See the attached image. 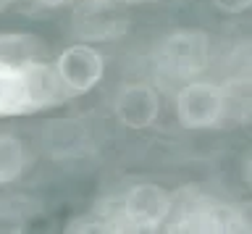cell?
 Instances as JSON below:
<instances>
[{
    "mask_svg": "<svg viewBox=\"0 0 252 234\" xmlns=\"http://www.w3.org/2000/svg\"><path fill=\"white\" fill-rule=\"evenodd\" d=\"M176 198L163 184L155 182H137L124 192L116 210L102 213L105 229H126V232H155L165 229L168 218L173 213Z\"/></svg>",
    "mask_w": 252,
    "mask_h": 234,
    "instance_id": "obj_1",
    "label": "cell"
},
{
    "mask_svg": "<svg viewBox=\"0 0 252 234\" xmlns=\"http://www.w3.org/2000/svg\"><path fill=\"white\" fill-rule=\"evenodd\" d=\"M153 58L158 74L176 82V87L189 79H200L213 61L210 34L202 29H176L158 42Z\"/></svg>",
    "mask_w": 252,
    "mask_h": 234,
    "instance_id": "obj_2",
    "label": "cell"
},
{
    "mask_svg": "<svg viewBox=\"0 0 252 234\" xmlns=\"http://www.w3.org/2000/svg\"><path fill=\"white\" fill-rule=\"evenodd\" d=\"M173 113L184 129H216L231 113V92L228 84L213 79H189L173 92Z\"/></svg>",
    "mask_w": 252,
    "mask_h": 234,
    "instance_id": "obj_3",
    "label": "cell"
},
{
    "mask_svg": "<svg viewBox=\"0 0 252 234\" xmlns=\"http://www.w3.org/2000/svg\"><path fill=\"white\" fill-rule=\"evenodd\" d=\"M168 232H250L252 216L247 210L213 198H194L192 202L173 205V213L165 224Z\"/></svg>",
    "mask_w": 252,
    "mask_h": 234,
    "instance_id": "obj_4",
    "label": "cell"
},
{
    "mask_svg": "<svg viewBox=\"0 0 252 234\" xmlns=\"http://www.w3.org/2000/svg\"><path fill=\"white\" fill-rule=\"evenodd\" d=\"M55 71H58L63 87L68 95H84V92L94 90L105 74V58L100 50H94L90 42H74L66 50L58 53L53 61Z\"/></svg>",
    "mask_w": 252,
    "mask_h": 234,
    "instance_id": "obj_5",
    "label": "cell"
},
{
    "mask_svg": "<svg viewBox=\"0 0 252 234\" xmlns=\"http://www.w3.org/2000/svg\"><path fill=\"white\" fill-rule=\"evenodd\" d=\"M124 5L116 0H79L71 19V29L79 42H102L116 40L126 32Z\"/></svg>",
    "mask_w": 252,
    "mask_h": 234,
    "instance_id": "obj_6",
    "label": "cell"
},
{
    "mask_svg": "<svg viewBox=\"0 0 252 234\" xmlns=\"http://www.w3.org/2000/svg\"><path fill=\"white\" fill-rule=\"evenodd\" d=\"M160 116V92L150 82H126L113 95V119L126 129H150Z\"/></svg>",
    "mask_w": 252,
    "mask_h": 234,
    "instance_id": "obj_7",
    "label": "cell"
},
{
    "mask_svg": "<svg viewBox=\"0 0 252 234\" xmlns=\"http://www.w3.org/2000/svg\"><path fill=\"white\" fill-rule=\"evenodd\" d=\"M39 145L50 158H82L84 153H90L92 137L79 119H55L47 121L39 132Z\"/></svg>",
    "mask_w": 252,
    "mask_h": 234,
    "instance_id": "obj_8",
    "label": "cell"
},
{
    "mask_svg": "<svg viewBox=\"0 0 252 234\" xmlns=\"http://www.w3.org/2000/svg\"><path fill=\"white\" fill-rule=\"evenodd\" d=\"M34 113L27 64L0 61V119Z\"/></svg>",
    "mask_w": 252,
    "mask_h": 234,
    "instance_id": "obj_9",
    "label": "cell"
},
{
    "mask_svg": "<svg viewBox=\"0 0 252 234\" xmlns=\"http://www.w3.org/2000/svg\"><path fill=\"white\" fill-rule=\"evenodd\" d=\"M34 161L32 147L16 134H0V184H11L24 176Z\"/></svg>",
    "mask_w": 252,
    "mask_h": 234,
    "instance_id": "obj_10",
    "label": "cell"
},
{
    "mask_svg": "<svg viewBox=\"0 0 252 234\" xmlns=\"http://www.w3.org/2000/svg\"><path fill=\"white\" fill-rule=\"evenodd\" d=\"M45 42L29 32H3L0 34V61L8 64H29L39 61Z\"/></svg>",
    "mask_w": 252,
    "mask_h": 234,
    "instance_id": "obj_11",
    "label": "cell"
},
{
    "mask_svg": "<svg viewBox=\"0 0 252 234\" xmlns=\"http://www.w3.org/2000/svg\"><path fill=\"white\" fill-rule=\"evenodd\" d=\"M210 3L220 13H228V16H239V13L252 11V0H210Z\"/></svg>",
    "mask_w": 252,
    "mask_h": 234,
    "instance_id": "obj_12",
    "label": "cell"
},
{
    "mask_svg": "<svg viewBox=\"0 0 252 234\" xmlns=\"http://www.w3.org/2000/svg\"><path fill=\"white\" fill-rule=\"evenodd\" d=\"M39 8H63V5H71L74 0H32Z\"/></svg>",
    "mask_w": 252,
    "mask_h": 234,
    "instance_id": "obj_13",
    "label": "cell"
},
{
    "mask_svg": "<svg viewBox=\"0 0 252 234\" xmlns=\"http://www.w3.org/2000/svg\"><path fill=\"white\" fill-rule=\"evenodd\" d=\"M116 3H121V5H142V3H147V0H116Z\"/></svg>",
    "mask_w": 252,
    "mask_h": 234,
    "instance_id": "obj_14",
    "label": "cell"
},
{
    "mask_svg": "<svg viewBox=\"0 0 252 234\" xmlns=\"http://www.w3.org/2000/svg\"><path fill=\"white\" fill-rule=\"evenodd\" d=\"M11 3H13V0H0V16H3L8 8H11Z\"/></svg>",
    "mask_w": 252,
    "mask_h": 234,
    "instance_id": "obj_15",
    "label": "cell"
},
{
    "mask_svg": "<svg viewBox=\"0 0 252 234\" xmlns=\"http://www.w3.org/2000/svg\"><path fill=\"white\" fill-rule=\"evenodd\" d=\"M247 176H250V184H252V161L247 163Z\"/></svg>",
    "mask_w": 252,
    "mask_h": 234,
    "instance_id": "obj_16",
    "label": "cell"
}]
</instances>
